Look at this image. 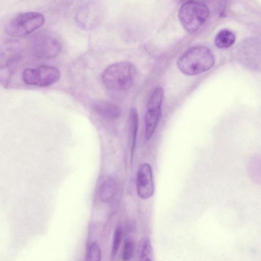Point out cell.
Returning <instances> with one entry per match:
<instances>
[{"label":"cell","instance_id":"obj_7","mask_svg":"<svg viewBox=\"0 0 261 261\" xmlns=\"http://www.w3.org/2000/svg\"><path fill=\"white\" fill-rule=\"evenodd\" d=\"M33 56L38 59H48L58 56L62 50L60 41L54 37L41 35L36 38L31 45Z\"/></svg>","mask_w":261,"mask_h":261},{"label":"cell","instance_id":"obj_15","mask_svg":"<svg viewBox=\"0 0 261 261\" xmlns=\"http://www.w3.org/2000/svg\"><path fill=\"white\" fill-rule=\"evenodd\" d=\"M164 92L162 87H156L151 94L148 104L147 108L161 109L163 101Z\"/></svg>","mask_w":261,"mask_h":261},{"label":"cell","instance_id":"obj_11","mask_svg":"<svg viewBox=\"0 0 261 261\" xmlns=\"http://www.w3.org/2000/svg\"><path fill=\"white\" fill-rule=\"evenodd\" d=\"M161 115V109L147 108L145 117V137L148 140L153 134Z\"/></svg>","mask_w":261,"mask_h":261},{"label":"cell","instance_id":"obj_2","mask_svg":"<svg viewBox=\"0 0 261 261\" xmlns=\"http://www.w3.org/2000/svg\"><path fill=\"white\" fill-rule=\"evenodd\" d=\"M136 69L131 63L121 62L110 65L101 74L104 85L109 90L123 91L129 89L136 77Z\"/></svg>","mask_w":261,"mask_h":261},{"label":"cell","instance_id":"obj_18","mask_svg":"<svg viewBox=\"0 0 261 261\" xmlns=\"http://www.w3.org/2000/svg\"><path fill=\"white\" fill-rule=\"evenodd\" d=\"M122 237V228L118 226L115 229L113 237V242L111 253L112 258H114L118 251Z\"/></svg>","mask_w":261,"mask_h":261},{"label":"cell","instance_id":"obj_17","mask_svg":"<svg viewBox=\"0 0 261 261\" xmlns=\"http://www.w3.org/2000/svg\"><path fill=\"white\" fill-rule=\"evenodd\" d=\"M140 260L141 261L153 260V250L151 242L148 239L144 240L143 243Z\"/></svg>","mask_w":261,"mask_h":261},{"label":"cell","instance_id":"obj_16","mask_svg":"<svg viewBox=\"0 0 261 261\" xmlns=\"http://www.w3.org/2000/svg\"><path fill=\"white\" fill-rule=\"evenodd\" d=\"M101 252L98 245L92 242L88 246L85 259L88 261H99L101 260Z\"/></svg>","mask_w":261,"mask_h":261},{"label":"cell","instance_id":"obj_20","mask_svg":"<svg viewBox=\"0 0 261 261\" xmlns=\"http://www.w3.org/2000/svg\"><path fill=\"white\" fill-rule=\"evenodd\" d=\"M187 1H189V0H187Z\"/></svg>","mask_w":261,"mask_h":261},{"label":"cell","instance_id":"obj_10","mask_svg":"<svg viewBox=\"0 0 261 261\" xmlns=\"http://www.w3.org/2000/svg\"><path fill=\"white\" fill-rule=\"evenodd\" d=\"M93 109L100 116L108 120L117 119L121 114L120 109L116 104L105 100L95 102Z\"/></svg>","mask_w":261,"mask_h":261},{"label":"cell","instance_id":"obj_9","mask_svg":"<svg viewBox=\"0 0 261 261\" xmlns=\"http://www.w3.org/2000/svg\"><path fill=\"white\" fill-rule=\"evenodd\" d=\"M137 191L138 196L143 199L151 197L154 192V185L152 169L148 163L141 164L137 173Z\"/></svg>","mask_w":261,"mask_h":261},{"label":"cell","instance_id":"obj_4","mask_svg":"<svg viewBox=\"0 0 261 261\" xmlns=\"http://www.w3.org/2000/svg\"><path fill=\"white\" fill-rule=\"evenodd\" d=\"M45 20L44 16L37 12L21 13L8 22L6 31L11 36H24L41 27Z\"/></svg>","mask_w":261,"mask_h":261},{"label":"cell","instance_id":"obj_3","mask_svg":"<svg viewBox=\"0 0 261 261\" xmlns=\"http://www.w3.org/2000/svg\"><path fill=\"white\" fill-rule=\"evenodd\" d=\"M210 11L204 3L189 0L183 3L178 11V18L184 29L189 33L198 32L207 20Z\"/></svg>","mask_w":261,"mask_h":261},{"label":"cell","instance_id":"obj_1","mask_svg":"<svg viewBox=\"0 0 261 261\" xmlns=\"http://www.w3.org/2000/svg\"><path fill=\"white\" fill-rule=\"evenodd\" d=\"M215 62L213 53L208 47L196 45L189 48L179 57L177 66L185 74L194 75L208 70Z\"/></svg>","mask_w":261,"mask_h":261},{"label":"cell","instance_id":"obj_13","mask_svg":"<svg viewBox=\"0 0 261 261\" xmlns=\"http://www.w3.org/2000/svg\"><path fill=\"white\" fill-rule=\"evenodd\" d=\"M234 33L228 30L222 29L216 35L215 38V45L219 48H226L231 46L235 42Z\"/></svg>","mask_w":261,"mask_h":261},{"label":"cell","instance_id":"obj_8","mask_svg":"<svg viewBox=\"0 0 261 261\" xmlns=\"http://www.w3.org/2000/svg\"><path fill=\"white\" fill-rule=\"evenodd\" d=\"M238 51L239 60L244 65L256 68L261 64V40L248 39L240 45Z\"/></svg>","mask_w":261,"mask_h":261},{"label":"cell","instance_id":"obj_5","mask_svg":"<svg viewBox=\"0 0 261 261\" xmlns=\"http://www.w3.org/2000/svg\"><path fill=\"white\" fill-rule=\"evenodd\" d=\"M22 77L24 82L28 85L47 87L55 84L59 80L60 72L55 67L43 65L24 69Z\"/></svg>","mask_w":261,"mask_h":261},{"label":"cell","instance_id":"obj_12","mask_svg":"<svg viewBox=\"0 0 261 261\" xmlns=\"http://www.w3.org/2000/svg\"><path fill=\"white\" fill-rule=\"evenodd\" d=\"M116 191L115 181L112 178L106 179L101 185L99 190V198L103 202L110 201L114 197Z\"/></svg>","mask_w":261,"mask_h":261},{"label":"cell","instance_id":"obj_19","mask_svg":"<svg viewBox=\"0 0 261 261\" xmlns=\"http://www.w3.org/2000/svg\"><path fill=\"white\" fill-rule=\"evenodd\" d=\"M135 250V244L133 240L128 239L126 240L123 250L122 259L128 260L132 257Z\"/></svg>","mask_w":261,"mask_h":261},{"label":"cell","instance_id":"obj_14","mask_svg":"<svg viewBox=\"0 0 261 261\" xmlns=\"http://www.w3.org/2000/svg\"><path fill=\"white\" fill-rule=\"evenodd\" d=\"M129 135L131 140V160L133 159L136 145V136L138 126V116L137 110L133 108L129 112Z\"/></svg>","mask_w":261,"mask_h":261},{"label":"cell","instance_id":"obj_6","mask_svg":"<svg viewBox=\"0 0 261 261\" xmlns=\"http://www.w3.org/2000/svg\"><path fill=\"white\" fill-rule=\"evenodd\" d=\"M102 16L101 5L96 0L90 1L82 6L75 15V21L78 26L86 31L96 28L99 24Z\"/></svg>","mask_w":261,"mask_h":261}]
</instances>
